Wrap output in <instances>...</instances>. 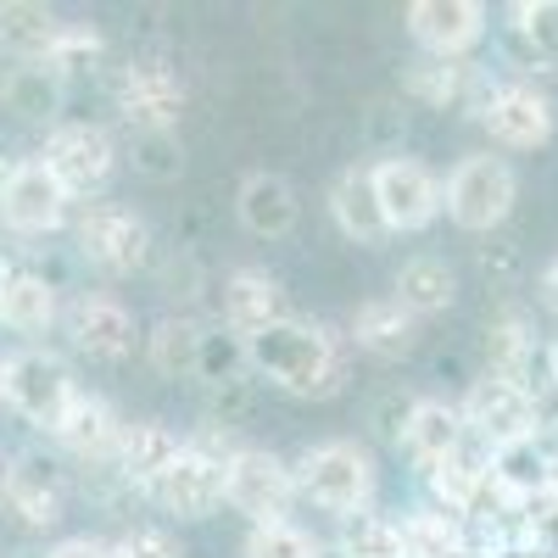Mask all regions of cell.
<instances>
[{
  "mask_svg": "<svg viewBox=\"0 0 558 558\" xmlns=\"http://www.w3.org/2000/svg\"><path fill=\"white\" fill-rule=\"evenodd\" d=\"M62 452H73L84 470H101V463H118V447H123V418L112 413V402L101 397H73V408L62 413V425L51 430Z\"/></svg>",
  "mask_w": 558,
  "mask_h": 558,
  "instance_id": "18",
  "label": "cell"
},
{
  "mask_svg": "<svg viewBox=\"0 0 558 558\" xmlns=\"http://www.w3.org/2000/svg\"><path fill=\"white\" fill-rule=\"evenodd\" d=\"M463 441H470V430H463V413H458V402H436V397H418V408H413V425H408V436H402V447H408V458L418 463V470H436V463H447L452 452H463Z\"/></svg>",
  "mask_w": 558,
  "mask_h": 558,
  "instance_id": "25",
  "label": "cell"
},
{
  "mask_svg": "<svg viewBox=\"0 0 558 558\" xmlns=\"http://www.w3.org/2000/svg\"><path fill=\"white\" fill-rule=\"evenodd\" d=\"M542 291H547V307L558 313V263H553V268L542 274Z\"/></svg>",
  "mask_w": 558,
  "mask_h": 558,
  "instance_id": "43",
  "label": "cell"
},
{
  "mask_svg": "<svg viewBox=\"0 0 558 558\" xmlns=\"http://www.w3.org/2000/svg\"><path fill=\"white\" fill-rule=\"evenodd\" d=\"M0 380H7V363H0Z\"/></svg>",
  "mask_w": 558,
  "mask_h": 558,
  "instance_id": "49",
  "label": "cell"
},
{
  "mask_svg": "<svg viewBox=\"0 0 558 558\" xmlns=\"http://www.w3.org/2000/svg\"><path fill=\"white\" fill-rule=\"evenodd\" d=\"M318 558H347V553H341V547H324V553H318Z\"/></svg>",
  "mask_w": 558,
  "mask_h": 558,
  "instance_id": "47",
  "label": "cell"
},
{
  "mask_svg": "<svg viewBox=\"0 0 558 558\" xmlns=\"http://www.w3.org/2000/svg\"><path fill=\"white\" fill-rule=\"evenodd\" d=\"M129 162L140 179H179L184 173V146H179V129H129Z\"/></svg>",
  "mask_w": 558,
  "mask_h": 558,
  "instance_id": "34",
  "label": "cell"
},
{
  "mask_svg": "<svg viewBox=\"0 0 558 558\" xmlns=\"http://www.w3.org/2000/svg\"><path fill=\"white\" fill-rule=\"evenodd\" d=\"M547 380L558 386V341H553V352H547Z\"/></svg>",
  "mask_w": 558,
  "mask_h": 558,
  "instance_id": "45",
  "label": "cell"
},
{
  "mask_svg": "<svg viewBox=\"0 0 558 558\" xmlns=\"http://www.w3.org/2000/svg\"><path fill=\"white\" fill-rule=\"evenodd\" d=\"M408 34L418 39L425 57L463 62L486 39V7L481 0H413L408 7Z\"/></svg>",
  "mask_w": 558,
  "mask_h": 558,
  "instance_id": "13",
  "label": "cell"
},
{
  "mask_svg": "<svg viewBox=\"0 0 558 558\" xmlns=\"http://www.w3.org/2000/svg\"><path fill=\"white\" fill-rule=\"evenodd\" d=\"M68 330H73L78 352L101 357V363H123L140 347V324L118 296H78L73 313H68Z\"/></svg>",
  "mask_w": 558,
  "mask_h": 558,
  "instance_id": "17",
  "label": "cell"
},
{
  "mask_svg": "<svg viewBox=\"0 0 558 558\" xmlns=\"http://www.w3.org/2000/svg\"><path fill=\"white\" fill-rule=\"evenodd\" d=\"M0 107L23 123H57L68 107V84L51 68H7L0 73Z\"/></svg>",
  "mask_w": 558,
  "mask_h": 558,
  "instance_id": "27",
  "label": "cell"
},
{
  "mask_svg": "<svg viewBox=\"0 0 558 558\" xmlns=\"http://www.w3.org/2000/svg\"><path fill=\"white\" fill-rule=\"evenodd\" d=\"M458 413H463V430H470L486 452H497V447H514V441H525V436L542 425V408H536V397H531L525 386H508V380H497V375L475 380V386H470V397L458 402Z\"/></svg>",
  "mask_w": 558,
  "mask_h": 558,
  "instance_id": "9",
  "label": "cell"
},
{
  "mask_svg": "<svg viewBox=\"0 0 558 558\" xmlns=\"http://www.w3.org/2000/svg\"><path fill=\"white\" fill-rule=\"evenodd\" d=\"M336 547H341L347 558H408L402 525L386 520V514H352V520H341Z\"/></svg>",
  "mask_w": 558,
  "mask_h": 558,
  "instance_id": "35",
  "label": "cell"
},
{
  "mask_svg": "<svg viewBox=\"0 0 558 558\" xmlns=\"http://www.w3.org/2000/svg\"><path fill=\"white\" fill-rule=\"evenodd\" d=\"M324 542H313L302 525L274 520V525H252L246 531V558H318Z\"/></svg>",
  "mask_w": 558,
  "mask_h": 558,
  "instance_id": "37",
  "label": "cell"
},
{
  "mask_svg": "<svg viewBox=\"0 0 558 558\" xmlns=\"http://www.w3.org/2000/svg\"><path fill=\"white\" fill-rule=\"evenodd\" d=\"M402 89L425 107H470L481 118L486 96L497 84H486V73L475 62H441V57H413L402 68Z\"/></svg>",
  "mask_w": 558,
  "mask_h": 558,
  "instance_id": "16",
  "label": "cell"
},
{
  "mask_svg": "<svg viewBox=\"0 0 558 558\" xmlns=\"http://www.w3.org/2000/svg\"><path fill=\"white\" fill-rule=\"evenodd\" d=\"M352 347L375 352V357H408L418 347V318L397 296H375L352 313Z\"/></svg>",
  "mask_w": 558,
  "mask_h": 558,
  "instance_id": "26",
  "label": "cell"
},
{
  "mask_svg": "<svg viewBox=\"0 0 558 558\" xmlns=\"http://www.w3.org/2000/svg\"><path fill=\"white\" fill-rule=\"evenodd\" d=\"M118 558H184V547H179L168 531H157V525H134V531L118 542Z\"/></svg>",
  "mask_w": 558,
  "mask_h": 558,
  "instance_id": "39",
  "label": "cell"
},
{
  "mask_svg": "<svg viewBox=\"0 0 558 558\" xmlns=\"http://www.w3.org/2000/svg\"><path fill=\"white\" fill-rule=\"evenodd\" d=\"M196 347H202L196 318H162L146 336V363L162 380H196Z\"/></svg>",
  "mask_w": 558,
  "mask_h": 558,
  "instance_id": "31",
  "label": "cell"
},
{
  "mask_svg": "<svg viewBox=\"0 0 558 558\" xmlns=\"http://www.w3.org/2000/svg\"><path fill=\"white\" fill-rule=\"evenodd\" d=\"M413 408H418V397H408V391H386L375 408H368V425H375L380 441L402 447V436H408V425H413Z\"/></svg>",
  "mask_w": 558,
  "mask_h": 558,
  "instance_id": "38",
  "label": "cell"
},
{
  "mask_svg": "<svg viewBox=\"0 0 558 558\" xmlns=\"http://www.w3.org/2000/svg\"><path fill=\"white\" fill-rule=\"evenodd\" d=\"M51 558H118L112 542H96V536H68L51 547Z\"/></svg>",
  "mask_w": 558,
  "mask_h": 558,
  "instance_id": "40",
  "label": "cell"
},
{
  "mask_svg": "<svg viewBox=\"0 0 558 558\" xmlns=\"http://www.w3.org/2000/svg\"><path fill=\"white\" fill-rule=\"evenodd\" d=\"M296 497H302V492H296V470H291L279 452H268V447H241L235 458H229V470H223V502L235 508V514H246L252 525L286 520Z\"/></svg>",
  "mask_w": 558,
  "mask_h": 558,
  "instance_id": "5",
  "label": "cell"
},
{
  "mask_svg": "<svg viewBox=\"0 0 558 558\" xmlns=\"http://www.w3.org/2000/svg\"><path fill=\"white\" fill-rule=\"evenodd\" d=\"M330 213H336V223H341V235L357 241V246L391 241V223H386L380 196H375V173H368L363 162L341 168V179L330 184Z\"/></svg>",
  "mask_w": 558,
  "mask_h": 558,
  "instance_id": "21",
  "label": "cell"
},
{
  "mask_svg": "<svg viewBox=\"0 0 558 558\" xmlns=\"http://www.w3.org/2000/svg\"><path fill=\"white\" fill-rule=\"evenodd\" d=\"M520 202V179L514 168H508L502 157L481 151V157H463L447 184H441V207L458 229H470V235H492V229L508 223V213H514Z\"/></svg>",
  "mask_w": 558,
  "mask_h": 558,
  "instance_id": "3",
  "label": "cell"
},
{
  "mask_svg": "<svg viewBox=\"0 0 558 558\" xmlns=\"http://www.w3.org/2000/svg\"><path fill=\"white\" fill-rule=\"evenodd\" d=\"M235 213L257 241H286L302 218V202H296V184L286 173H246L235 191Z\"/></svg>",
  "mask_w": 558,
  "mask_h": 558,
  "instance_id": "19",
  "label": "cell"
},
{
  "mask_svg": "<svg viewBox=\"0 0 558 558\" xmlns=\"http://www.w3.org/2000/svg\"><path fill=\"white\" fill-rule=\"evenodd\" d=\"M0 324L12 336H45L57 324V286L39 268L0 263Z\"/></svg>",
  "mask_w": 558,
  "mask_h": 558,
  "instance_id": "22",
  "label": "cell"
},
{
  "mask_svg": "<svg viewBox=\"0 0 558 558\" xmlns=\"http://www.w3.org/2000/svg\"><path fill=\"white\" fill-rule=\"evenodd\" d=\"M375 486H380L375 458H368L357 441H318V447H307L302 463H296V492H302L307 502H318L324 514H341V520L368 514Z\"/></svg>",
  "mask_w": 558,
  "mask_h": 558,
  "instance_id": "2",
  "label": "cell"
},
{
  "mask_svg": "<svg viewBox=\"0 0 558 558\" xmlns=\"http://www.w3.org/2000/svg\"><path fill=\"white\" fill-rule=\"evenodd\" d=\"M68 213H73V196L39 157H17L0 173V223L12 235H51V229L68 223Z\"/></svg>",
  "mask_w": 558,
  "mask_h": 558,
  "instance_id": "8",
  "label": "cell"
},
{
  "mask_svg": "<svg viewBox=\"0 0 558 558\" xmlns=\"http://www.w3.org/2000/svg\"><path fill=\"white\" fill-rule=\"evenodd\" d=\"M62 28L68 23L51 7H39V0H0V51H7L17 68H39L57 51Z\"/></svg>",
  "mask_w": 558,
  "mask_h": 558,
  "instance_id": "23",
  "label": "cell"
},
{
  "mask_svg": "<svg viewBox=\"0 0 558 558\" xmlns=\"http://www.w3.org/2000/svg\"><path fill=\"white\" fill-rule=\"evenodd\" d=\"M246 363L286 397H336L347 386L341 341L307 318H279L246 341Z\"/></svg>",
  "mask_w": 558,
  "mask_h": 558,
  "instance_id": "1",
  "label": "cell"
},
{
  "mask_svg": "<svg viewBox=\"0 0 558 558\" xmlns=\"http://www.w3.org/2000/svg\"><path fill=\"white\" fill-rule=\"evenodd\" d=\"M0 502L7 514L28 531H51L68 514V470L51 452H17L7 463V481H0Z\"/></svg>",
  "mask_w": 558,
  "mask_h": 558,
  "instance_id": "10",
  "label": "cell"
},
{
  "mask_svg": "<svg viewBox=\"0 0 558 558\" xmlns=\"http://www.w3.org/2000/svg\"><path fill=\"white\" fill-rule=\"evenodd\" d=\"M0 481H7V458H0Z\"/></svg>",
  "mask_w": 558,
  "mask_h": 558,
  "instance_id": "48",
  "label": "cell"
},
{
  "mask_svg": "<svg viewBox=\"0 0 558 558\" xmlns=\"http://www.w3.org/2000/svg\"><path fill=\"white\" fill-rule=\"evenodd\" d=\"M73 246L101 274H140L151 263V229L118 202H78L73 213Z\"/></svg>",
  "mask_w": 558,
  "mask_h": 558,
  "instance_id": "4",
  "label": "cell"
},
{
  "mask_svg": "<svg viewBox=\"0 0 558 558\" xmlns=\"http://www.w3.org/2000/svg\"><path fill=\"white\" fill-rule=\"evenodd\" d=\"M486 375L508 380V386H525L531 391V363H536V336L520 307H502L492 324H486Z\"/></svg>",
  "mask_w": 558,
  "mask_h": 558,
  "instance_id": "29",
  "label": "cell"
},
{
  "mask_svg": "<svg viewBox=\"0 0 558 558\" xmlns=\"http://www.w3.org/2000/svg\"><path fill=\"white\" fill-rule=\"evenodd\" d=\"M397 525H402L408 558H447V553H458L463 542H470L463 525L452 514H441V508H413V514H402Z\"/></svg>",
  "mask_w": 558,
  "mask_h": 558,
  "instance_id": "33",
  "label": "cell"
},
{
  "mask_svg": "<svg viewBox=\"0 0 558 558\" xmlns=\"http://www.w3.org/2000/svg\"><path fill=\"white\" fill-rule=\"evenodd\" d=\"M118 112L129 129H179L184 112V78L162 57H140L118 78Z\"/></svg>",
  "mask_w": 558,
  "mask_h": 558,
  "instance_id": "12",
  "label": "cell"
},
{
  "mask_svg": "<svg viewBox=\"0 0 558 558\" xmlns=\"http://www.w3.org/2000/svg\"><path fill=\"white\" fill-rule=\"evenodd\" d=\"M184 452V441L157 425V418H140V425H123V447H118V463L112 470L123 475L129 492H151L162 475H168V463Z\"/></svg>",
  "mask_w": 558,
  "mask_h": 558,
  "instance_id": "24",
  "label": "cell"
},
{
  "mask_svg": "<svg viewBox=\"0 0 558 558\" xmlns=\"http://www.w3.org/2000/svg\"><path fill=\"white\" fill-rule=\"evenodd\" d=\"M391 134H402V112H391V107H375V123H368V140H380V146H386Z\"/></svg>",
  "mask_w": 558,
  "mask_h": 558,
  "instance_id": "42",
  "label": "cell"
},
{
  "mask_svg": "<svg viewBox=\"0 0 558 558\" xmlns=\"http://www.w3.org/2000/svg\"><path fill=\"white\" fill-rule=\"evenodd\" d=\"M413 318H430V313H447L452 307V296H458V274H452V263L447 257H436V252H418V257H408L402 268H397V291H391Z\"/></svg>",
  "mask_w": 558,
  "mask_h": 558,
  "instance_id": "28",
  "label": "cell"
},
{
  "mask_svg": "<svg viewBox=\"0 0 558 558\" xmlns=\"http://www.w3.org/2000/svg\"><path fill=\"white\" fill-rule=\"evenodd\" d=\"M246 341L229 330V324H202V347H196V380L207 391H223V386H235L246 380Z\"/></svg>",
  "mask_w": 558,
  "mask_h": 558,
  "instance_id": "32",
  "label": "cell"
},
{
  "mask_svg": "<svg viewBox=\"0 0 558 558\" xmlns=\"http://www.w3.org/2000/svg\"><path fill=\"white\" fill-rule=\"evenodd\" d=\"M146 497L162 502L168 514H179V520H207L213 508L223 502V463L184 441V452L168 463V475H162Z\"/></svg>",
  "mask_w": 558,
  "mask_h": 558,
  "instance_id": "15",
  "label": "cell"
},
{
  "mask_svg": "<svg viewBox=\"0 0 558 558\" xmlns=\"http://www.w3.org/2000/svg\"><path fill=\"white\" fill-rule=\"evenodd\" d=\"M39 162L57 173V184L78 202L89 196H101L107 191V179L118 173V146H112V134L96 129V123H57L51 134H45V151Z\"/></svg>",
  "mask_w": 558,
  "mask_h": 558,
  "instance_id": "7",
  "label": "cell"
},
{
  "mask_svg": "<svg viewBox=\"0 0 558 558\" xmlns=\"http://www.w3.org/2000/svg\"><path fill=\"white\" fill-rule=\"evenodd\" d=\"M447 558H492V547H475V542H463L458 553H447Z\"/></svg>",
  "mask_w": 558,
  "mask_h": 558,
  "instance_id": "44",
  "label": "cell"
},
{
  "mask_svg": "<svg viewBox=\"0 0 558 558\" xmlns=\"http://www.w3.org/2000/svg\"><path fill=\"white\" fill-rule=\"evenodd\" d=\"M514 263H520L514 246H486V252H481V268H486V274H502V279L514 274Z\"/></svg>",
  "mask_w": 558,
  "mask_h": 558,
  "instance_id": "41",
  "label": "cell"
},
{
  "mask_svg": "<svg viewBox=\"0 0 558 558\" xmlns=\"http://www.w3.org/2000/svg\"><path fill=\"white\" fill-rule=\"evenodd\" d=\"M101 57H107L101 34H96V28H78V23H68V28H62V39H57V51L45 57L39 68H51L62 84H78V78H89V73L101 68Z\"/></svg>",
  "mask_w": 558,
  "mask_h": 558,
  "instance_id": "36",
  "label": "cell"
},
{
  "mask_svg": "<svg viewBox=\"0 0 558 558\" xmlns=\"http://www.w3.org/2000/svg\"><path fill=\"white\" fill-rule=\"evenodd\" d=\"M368 173H375V196L391 235H418L441 218V179L418 157H380Z\"/></svg>",
  "mask_w": 558,
  "mask_h": 558,
  "instance_id": "11",
  "label": "cell"
},
{
  "mask_svg": "<svg viewBox=\"0 0 558 558\" xmlns=\"http://www.w3.org/2000/svg\"><path fill=\"white\" fill-rule=\"evenodd\" d=\"M481 129L502 151H542L553 140V101L531 84H497L481 107Z\"/></svg>",
  "mask_w": 558,
  "mask_h": 558,
  "instance_id": "14",
  "label": "cell"
},
{
  "mask_svg": "<svg viewBox=\"0 0 558 558\" xmlns=\"http://www.w3.org/2000/svg\"><path fill=\"white\" fill-rule=\"evenodd\" d=\"M508 51L525 68H558V0H514L508 7Z\"/></svg>",
  "mask_w": 558,
  "mask_h": 558,
  "instance_id": "30",
  "label": "cell"
},
{
  "mask_svg": "<svg viewBox=\"0 0 558 558\" xmlns=\"http://www.w3.org/2000/svg\"><path fill=\"white\" fill-rule=\"evenodd\" d=\"M0 397H7V402L28 418V425L57 430L62 413H68L73 397H78V386H73V368H68L57 352L28 347V352L7 357V380H0Z\"/></svg>",
  "mask_w": 558,
  "mask_h": 558,
  "instance_id": "6",
  "label": "cell"
},
{
  "mask_svg": "<svg viewBox=\"0 0 558 558\" xmlns=\"http://www.w3.org/2000/svg\"><path fill=\"white\" fill-rule=\"evenodd\" d=\"M286 318V291H279V279L263 274V268H235L223 279V324L235 330L241 341H252L257 330Z\"/></svg>",
  "mask_w": 558,
  "mask_h": 558,
  "instance_id": "20",
  "label": "cell"
},
{
  "mask_svg": "<svg viewBox=\"0 0 558 558\" xmlns=\"http://www.w3.org/2000/svg\"><path fill=\"white\" fill-rule=\"evenodd\" d=\"M12 558H51V553H39V547H23V553H12Z\"/></svg>",
  "mask_w": 558,
  "mask_h": 558,
  "instance_id": "46",
  "label": "cell"
}]
</instances>
